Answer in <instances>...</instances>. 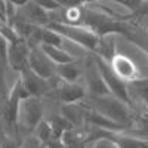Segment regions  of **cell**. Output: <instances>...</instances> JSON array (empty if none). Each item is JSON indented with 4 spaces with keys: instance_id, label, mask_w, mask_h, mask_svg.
Returning <instances> with one entry per match:
<instances>
[{
    "instance_id": "31",
    "label": "cell",
    "mask_w": 148,
    "mask_h": 148,
    "mask_svg": "<svg viewBox=\"0 0 148 148\" xmlns=\"http://www.w3.org/2000/svg\"><path fill=\"white\" fill-rule=\"evenodd\" d=\"M142 2H144V0H142Z\"/></svg>"
},
{
    "instance_id": "28",
    "label": "cell",
    "mask_w": 148,
    "mask_h": 148,
    "mask_svg": "<svg viewBox=\"0 0 148 148\" xmlns=\"http://www.w3.org/2000/svg\"><path fill=\"white\" fill-rule=\"evenodd\" d=\"M8 40L0 34V59H5L6 61V51H8Z\"/></svg>"
},
{
    "instance_id": "9",
    "label": "cell",
    "mask_w": 148,
    "mask_h": 148,
    "mask_svg": "<svg viewBox=\"0 0 148 148\" xmlns=\"http://www.w3.org/2000/svg\"><path fill=\"white\" fill-rule=\"evenodd\" d=\"M28 67L36 74H39V76L47 80H51L53 76H56V64L47 58V55L42 51L40 45L31 46L30 55H28Z\"/></svg>"
},
{
    "instance_id": "7",
    "label": "cell",
    "mask_w": 148,
    "mask_h": 148,
    "mask_svg": "<svg viewBox=\"0 0 148 148\" xmlns=\"http://www.w3.org/2000/svg\"><path fill=\"white\" fill-rule=\"evenodd\" d=\"M52 90H53L55 98L59 99L62 104L83 101L86 95H88V89L84 86L79 84L77 82H67L62 79H59L56 83H53Z\"/></svg>"
},
{
    "instance_id": "18",
    "label": "cell",
    "mask_w": 148,
    "mask_h": 148,
    "mask_svg": "<svg viewBox=\"0 0 148 148\" xmlns=\"http://www.w3.org/2000/svg\"><path fill=\"white\" fill-rule=\"evenodd\" d=\"M116 39L114 34H107L99 37V42H98V47L95 51V55H99L101 58H104L105 61H111V58L116 53Z\"/></svg>"
},
{
    "instance_id": "4",
    "label": "cell",
    "mask_w": 148,
    "mask_h": 148,
    "mask_svg": "<svg viewBox=\"0 0 148 148\" xmlns=\"http://www.w3.org/2000/svg\"><path fill=\"white\" fill-rule=\"evenodd\" d=\"M42 119H43V107H42L40 96L31 95V96L24 98L19 102L16 127L31 135Z\"/></svg>"
},
{
    "instance_id": "1",
    "label": "cell",
    "mask_w": 148,
    "mask_h": 148,
    "mask_svg": "<svg viewBox=\"0 0 148 148\" xmlns=\"http://www.w3.org/2000/svg\"><path fill=\"white\" fill-rule=\"evenodd\" d=\"M92 104H95V107H90L96 111L102 113L104 116L113 119L114 121L123 125L126 129L133 126V110L125 104L121 99L116 98L114 95H102V96H90Z\"/></svg>"
},
{
    "instance_id": "26",
    "label": "cell",
    "mask_w": 148,
    "mask_h": 148,
    "mask_svg": "<svg viewBox=\"0 0 148 148\" xmlns=\"http://www.w3.org/2000/svg\"><path fill=\"white\" fill-rule=\"evenodd\" d=\"M56 2L62 8H68V6H82V5L93 3L96 0H56Z\"/></svg>"
},
{
    "instance_id": "21",
    "label": "cell",
    "mask_w": 148,
    "mask_h": 148,
    "mask_svg": "<svg viewBox=\"0 0 148 148\" xmlns=\"http://www.w3.org/2000/svg\"><path fill=\"white\" fill-rule=\"evenodd\" d=\"M33 135L36 136V139L40 142V147H46L49 142L53 139V133H52V127L49 125V121L42 119L39 121V125L36 126Z\"/></svg>"
},
{
    "instance_id": "6",
    "label": "cell",
    "mask_w": 148,
    "mask_h": 148,
    "mask_svg": "<svg viewBox=\"0 0 148 148\" xmlns=\"http://www.w3.org/2000/svg\"><path fill=\"white\" fill-rule=\"evenodd\" d=\"M30 45L27 43V40L19 39L15 42L8 43V51H6V62L8 65L16 71V73H22L25 68H28V55H30Z\"/></svg>"
},
{
    "instance_id": "30",
    "label": "cell",
    "mask_w": 148,
    "mask_h": 148,
    "mask_svg": "<svg viewBox=\"0 0 148 148\" xmlns=\"http://www.w3.org/2000/svg\"><path fill=\"white\" fill-rule=\"evenodd\" d=\"M145 105H147V108H148V102H145Z\"/></svg>"
},
{
    "instance_id": "14",
    "label": "cell",
    "mask_w": 148,
    "mask_h": 148,
    "mask_svg": "<svg viewBox=\"0 0 148 148\" xmlns=\"http://www.w3.org/2000/svg\"><path fill=\"white\" fill-rule=\"evenodd\" d=\"M86 125H92L93 127H98V129H102V130H107V132H123L126 127L120 125V123L114 121L113 119H110L107 116H104L102 113L96 111L93 108L89 107L88 110V116H86Z\"/></svg>"
},
{
    "instance_id": "16",
    "label": "cell",
    "mask_w": 148,
    "mask_h": 148,
    "mask_svg": "<svg viewBox=\"0 0 148 148\" xmlns=\"http://www.w3.org/2000/svg\"><path fill=\"white\" fill-rule=\"evenodd\" d=\"M88 135L89 132L84 129V126L83 127L73 126L61 135L59 141L62 144V147H83L86 139H88Z\"/></svg>"
},
{
    "instance_id": "29",
    "label": "cell",
    "mask_w": 148,
    "mask_h": 148,
    "mask_svg": "<svg viewBox=\"0 0 148 148\" xmlns=\"http://www.w3.org/2000/svg\"><path fill=\"white\" fill-rule=\"evenodd\" d=\"M9 2H12V3L16 5V6H22L24 3H27L28 0H9Z\"/></svg>"
},
{
    "instance_id": "2",
    "label": "cell",
    "mask_w": 148,
    "mask_h": 148,
    "mask_svg": "<svg viewBox=\"0 0 148 148\" xmlns=\"http://www.w3.org/2000/svg\"><path fill=\"white\" fill-rule=\"evenodd\" d=\"M46 27H49L51 30L59 33L64 39L79 45L80 47L86 49L89 52L96 51L98 47V42H99V36L95 31L86 28L83 25H74V24H67V22H56V21H51Z\"/></svg>"
},
{
    "instance_id": "15",
    "label": "cell",
    "mask_w": 148,
    "mask_h": 148,
    "mask_svg": "<svg viewBox=\"0 0 148 148\" xmlns=\"http://www.w3.org/2000/svg\"><path fill=\"white\" fill-rule=\"evenodd\" d=\"M125 37L129 39L135 46H138L144 53L148 55V27H142L139 24H129Z\"/></svg>"
},
{
    "instance_id": "3",
    "label": "cell",
    "mask_w": 148,
    "mask_h": 148,
    "mask_svg": "<svg viewBox=\"0 0 148 148\" xmlns=\"http://www.w3.org/2000/svg\"><path fill=\"white\" fill-rule=\"evenodd\" d=\"M93 61H95L98 70H99V73H101V76H102V79H104V82L107 84V88L110 89V93L114 95L116 98H119V99H121L125 104H127L130 108H133V99L130 96L127 83L125 80H121L117 74L113 71V68H111L108 61H105L99 55H95Z\"/></svg>"
},
{
    "instance_id": "8",
    "label": "cell",
    "mask_w": 148,
    "mask_h": 148,
    "mask_svg": "<svg viewBox=\"0 0 148 148\" xmlns=\"http://www.w3.org/2000/svg\"><path fill=\"white\" fill-rule=\"evenodd\" d=\"M110 65H111V68H113V71L121 80H125L126 83L144 77V74H142L141 68L136 65V62L125 53L116 52L114 56L110 61Z\"/></svg>"
},
{
    "instance_id": "12",
    "label": "cell",
    "mask_w": 148,
    "mask_h": 148,
    "mask_svg": "<svg viewBox=\"0 0 148 148\" xmlns=\"http://www.w3.org/2000/svg\"><path fill=\"white\" fill-rule=\"evenodd\" d=\"M86 80H88V93L90 96H102V95H108L110 89L107 88V84L101 76L99 70H98L95 61L92 58V61L88 64V70H86Z\"/></svg>"
},
{
    "instance_id": "19",
    "label": "cell",
    "mask_w": 148,
    "mask_h": 148,
    "mask_svg": "<svg viewBox=\"0 0 148 148\" xmlns=\"http://www.w3.org/2000/svg\"><path fill=\"white\" fill-rule=\"evenodd\" d=\"M111 138H113L119 148H144L148 147V139H141V138H133L127 136L123 132H111Z\"/></svg>"
},
{
    "instance_id": "27",
    "label": "cell",
    "mask_w": 148,
    "mask_h": 148,
    "mask_svg": "<svg viewBox=\"0 0 148 148\" xmlns=\"http://www.w3.org/2000/svg\"><path fill=\"white\" fill-rule=\"evenodd\" d=\"M0 19L8 22V0H0Z\"/></svg>"
},
{
    "instance_id": "5",
    "label": "cell",
    "mask_w": 148,
    "mask_h": 148,
    "mask_svg": "<svg viewBox=\"0 0 148 148\" xmlns=\"http://www.w3.org/2000/svg\"><path fill=\"white\" fill-rule=\"evenodd\" d=\"M27 96H31L28 93V90L25 89L22 80H21V76L18 77V80L14 83L12 89L8 95V101L5 104V108H3V116H5V120L8 121V125L12 127L15 126L16 127V119H18V108H19V102Z\"/></svg>"
},
{
    "instance_id": "24",
    "label": "cell",
    "mask_w": 148,
    "mask_h": 148,
    "mask_svg": "<svg viewBox=\"0 0 148 148\" xmlns=\"http://www.w3.org/2000/svg\"><path fill=\"white\" fill-rule=\"evenodd\" d=\"M53 45V46H61L64 43V37L59 33L51 30L49 27H40V45ZM62 47V46H61Z\"/></svg>"
},
{
    "instance_id": "22",
    "label": "cell",
    "mask_w": 148,
    "mask_h": 148,
    "mask_svg": "<svg viewBox=\"0 0 148 148\" xmlns=\"http://www.w3.org/2000/svg\"><path fill=\"white\" fill-rule=\"evenodd\" d=\"M127 88H129V92L130 95L133 93L135 96H138L139 99L145 104L148 102V77H141V79H136L133 82H129L127 83Z\"/></svg>"
},
{
    "instance_id": "25",
    "label": "cell",
    "mask_w": 148,
    "mask_h": 148,
    "mask_svg": "<svg viewBox=\"0 0 148 148\" xmlns=\"http://www.w3.org/2000/svg\"><path fill=\"white\" fill-rule=\"evenodd\" d=\"M34 2L39 5V6H42L45 10H47V12H55V10L62 8L56 2V0H34Z\"/></svg>"
},
{
    "instance_id": "10",
    "label": "cell",
    "mask_w": 148,
    "mask_h": 148,
    "mask_svg": "<svg viewBox=\"0 0 148 148\" xmlns=\"http://www.w3.org/2000/svg\"><path fill=\"white\" fill-rule=\"evenodd\" d=\"M16 16L30 24H34V25H40V27H46L51 22L49 12L45 10L42 6H39L34 0H28L22 6H18Z\"/></svg>"
},
{
    "instance_id": "23",
    "label": "cell",
    "mask_w": 148,
    "mask_h": 148,
    "mask_svg": "<svg viewBox=\"0 0 148 148\" xmlns=\"http://www.w3.org/2000/svg\"><path fill=\"white\" fill-rule=\"evenodd\" d=\"M47 121H49V125H51V127H52L53 138H56V139H59L61 135H62L67 129L73 127V125H71V123H70L62 114H59V116H52Z\"/></svg>"
},
{
    "instance_id": "13",
    "label": "cell",
    "mask_w": 148,
    "mask_h": 148,
    "mask_svg": "<svg viewBox=\"0 0 148 148\" xmlns=\"http://www.w3.org/2000/svg\"><path fill=\"white\" fill-rule=\"evenodd\" d=\"M88 110H89V105L82 104V101L68 102V104H62V107H61V114H62L73 126L83 127L86 123H88L86 121Z\"/></svg>"
},
{
    "instance_id": "11",
    "label": "cell",
    "mask_w": 148,
    "mask_h": 148,
    "mask_svg": "<svg viewBox=\"0 0 148 148\" xmlns=\"http://www.w3.org/2000/svg\"><path fill=\"white\" fill-rule=\"evenodd\" d=\"M19 76H21V80H22L24 86H25V89L33 96H40L42 98L43 95H47L53 88V84L51 83V80L43 79L42 76L36 74L30 67L24 70Z\"/></svg>"
},
{
    "instance_id": "17",
    "label": "cell",
    "mask_w": 148,
    "mask_h": 148,
    "mask_svg": "<svg viewBox=\"0 0 148 148\" xmlns=\"http://www.w3.org/2000/svg\"><path fill=\"white\" fill-rule=\"evenodd\" d=\"M42 51L47 55V58L52 61V62H55L56 65L58 64H65V62H71V61H74V56H71L67 51H64L61 46H53V45H45L42 43L40 45Z\"/></svg>"
},
{
    "instance_id": "20",
    "label": "cell",
    "mask_w": 148,
    "mask_h": 148,
    "mask_svg": "<svg viewBox=\"0 0 148 148\" xmlns=\"http://www.w3.org/2000/svg\"><path fill=\"white\" fill-rule=\"evenodd\" d=\"M56 76L67 82H76L80 77V68L74 64V61L65 64H58L56 65Z\"/></svg>"
}]
</instances>
